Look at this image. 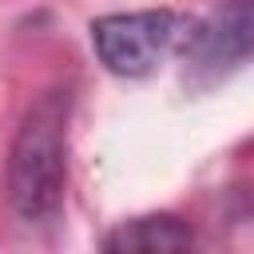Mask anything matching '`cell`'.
I'll use <instances>...</instances> for the list:
<instances>
[{"instance_id": "6da1fadb", "label": "cell", "mask_w": 254, "mask_h": 254, "mask_svg": "<svg viewBox=\"0 0 254 254\" xmlns=\"http://www.w3.org/2000/svg\"><path fill=\"white\" fill-rule=\"evenodd\" d=\"M67 127L71 91H44L20 119L8 147V206L20 222H52L67 194Z\"/></svg>"}, {"instance_id": "7a4b0ae2", "label": "cell", "mask_w": 254, "mask_h": 254, "mask_svg": "<svg viewBox=\"0 0 254 254\" xmlns=\"http://www.w3.org/2000/svg\"><path fill=\"white\" fill-rule=\"evenodd\" d=\"M187 32H190V20L171 8L111 12L91 24V48L111 75L143 79L159 71L175 52H183Z\"/></svg>"}, {"instance_id": "3957f363", "label": "cell", "mask_w": 254, "mask_h": 254, "mask_svg": "<svg viewBox=\"0 0 254 254\" xmlns=\"http://www.w3.org/2000/svg\"><path fill=\"white\" fill-rule=\"evenodd\" d=\"M250 32H254L250 0H230L202 24L190 20V32L183 40L187 79H194V87H210L230 71H238L250 60Z\"/></svg>"}, {"instance_id": "277c9868", "label": "cell", "mask_w": 254, "mask_h": 254, "mask_svg": "<svg viewBox=\"0 0 254 254\" xmlns=\"http://www.w3.org/2000/svg\"><path fill=\"white\" fill-rule=\"evenodd\" d=\"M190 242H194V234H190L175 214H147V218L119 222V226L103 238V246H107V250H119V254H135V250H143V254L183 250V246H190Z\"/></svg>"}]
</instances>
